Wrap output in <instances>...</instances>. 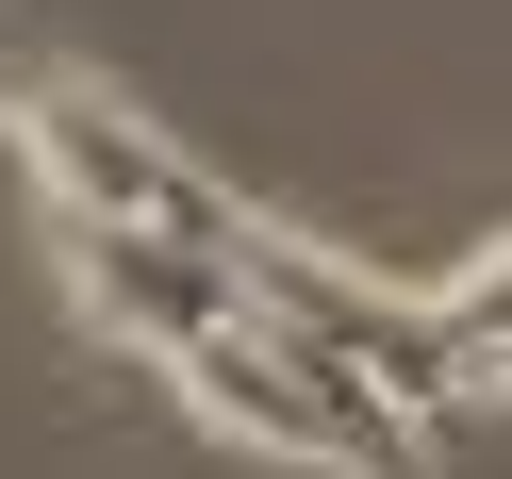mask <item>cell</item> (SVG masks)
I'll list each match as a JSON object with an SVG mask.
<instances>
[{
	"instance_id": "1",
	"label": "cell",
	"mask_w": 512,
	"mask_h": 479,
	"mask_svg": "<svg viewBox=\"0 0 512 479\" xmlns=\"http://www.w3.org/2000/svg\"><path fill=\"white\" fill-rule=\"evenodd\" d=\"M166 380L215 413L232 446H265V463H314V479H413V413L380 364H347L314 314H281L265 281H248L232 314H199V331L166 347Z\"/></svg>"
},
{
	"instance_id": "2",
	"label": "cell",
	"mask_w": 512,
	"mask_h": 479,
	"mask_svg": "<svg viewBox=\"0 0 512 479\" xmlns=\"http://www.w3.org/2000/svg\"><path fill=\"white\" fill-rule=\"evenodd\" d=\"M0 149L34 166L50 232H166V248H248V199H215L133 100L100 83H0Z\"/></svg>"
},
{
	"instance_id": "3",
	"label": "cell",
	"mask_w": 512,
	"mask_h": 479,
	"mask_svg": "<svg viewBox=\"0 0 512 479\" xmlns=\"http://www.w3.org/2000/svg\"><path fill=\"white\" fill-rule=\"evenodd\" d=\"M446 397H496V413H512V331H496V347H463V364H446Z\"/></svg>"
}]
</instances>
